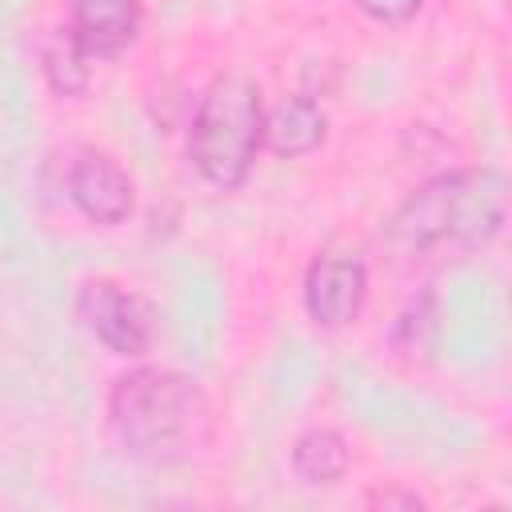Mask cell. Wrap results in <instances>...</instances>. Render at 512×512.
Wrapping results in <instances>:
<instances>
[{
	"instance_id": "cell-4",
	"label": "cell",
	"mask_w": 512,
	"mask_h": 512,
	"mask_svg": "<svg viewBox=\"0 0 512 512\" xmlns=\"http://www.w3.org/2000/svg\"><path fill=\"white\" fill-rule=\"evenodd\" d=\"M76 316L116 356H144L152 348V308L112 280H88L76 296Z\"/></svg>"
},
{
	"instance_id": "cell-8",
	"label": "cell",
	"mask_w": 512,
	"mask_h": 512,
	"mask_svg": "<svg viewBox=\"0 0 512 512\" xmlns=\"http://www.w3.org/2000/svg\"><path fill=\"white\" fill-rule=\"evenodd\" d=\"M324 140V108L312 96H292L264 116V144L276 156H308Z\"/></svg>"
},
{
	"instance_id": "cell-11",
	"label": "cell",
	"mask_w": 512,
	"mask_h": 512,
	"mask_svg": "<svg viewBox=\"0 0 512 512\" xmlns=\"http://www.w3.org/2000/svg\"><path fill=\"white\" fill-rule=\"evenodd\" d=\"M352 4L376 24H404V20H412L420 12L424 0H352Z\"/></svg>"
},
{
	"instance_id": "cell-7",
	"label": "cell",
	"mask_w": 512,
	"mask_h": 512,
	"mask_svg": "<svg viewBox=\"0 0 512 512\" xmlns=\"http://www.w3.org/2000/svg\"><path fill=\"white\" fill-rule=\"evenodd\" d=\"M140 32L136 0H72L68 44L92 64L124 52Z\"/></svg>"
},
{
	"instance_id": "cell-2",
	"label": "cell",
	"mask_w": 512,
	"mask_h": 512,
	"mask_svg": "<svg viewBox=\"0 0 512 512\" xmlns=\"http://www.w3.org/2000/svg\"><path fill=\"white\" fill-rule=\"evenodd\" d=\"M108 420L132 456L180 460L208 436V400L184 372L132 368L112 384Z\"/></svg>"
},
{
	"instance_id": "cell-1",
	"label": "cell",
	"mask_w": 512,
	"mask_h": 512,
	"mask_svg": "<svg viewBox=\"0 0 512 512\" xmlns=\"http://www.w3.org/2000/svg\"><path fill=\"white\" fill-rule=\"evenodd\" d=\"M508 220V180L496 168H452L424 180L392 216L388 232L412 252L488 244Z\"/></svg>"
},
{
	"instance_id": "cell-6",
	"label": "cell",
	"mask_w": 512,
	"mask_h": 512,
	"mask_svg": "<svg viewBox=\"0 0 512 512\" xmlns=\"http://www.w3.org/2000/svg\"><path fill=\"white\" fill-rule=\"evenodd\" d=\"M68 196L72 204L92 220V224H124L132 216V204H136V188L128 180V172L108 160V156H80L68 172Z\"/></svg>"
},
{
	"instance_id": "cell-3",
	"label": "cell",
	"mask_w": 512,
	"mask_h": 512,
	"mask_svg": "<svg viewBox=\"0 0 512 512\" xmlns=\"http://www.w3.org/2000/svg\"><path fill=\"white\" fill-rule=\"evenodd\" d=\"M264 148V104L248 76H216L188 128V160L212 188H240Z\"/></svg>"
},
{
	"instance_id": "cell-5",
	"label": "cell",
	"mask_w": 512,
	"mask_h": 512,
	"mask_svg": "<svg viewBox=\"0 0 512 512\" xmlns=\"http://www.w3.org/2000/svg\"><path fill=\"white\" fill-rule=\"evenodd\" d=\"M364 292H368V272H364V264L356 256L328 252V256H316L308 264V276H304V308H308V316L320 328L348 324L360 312Z\"/></svg>"
},
{
	"instance_id": "cell-10",
	"label": "cell",
	"mask_w": 512,
	"mask_h": 512,
	"mask_svg": "<svg viewBox=\"0 0 512 512\" xmlns=\"http://www.w3.org/2000/svg\"><path fill=\"white\" fill-rule=\"evenodd\" d=\"M392 340H396V348L408 352V356H428V352H432V344H436V292H432V288H424V292L400 312V320H396V328H392Z\"/></svg>"
},
{
	"instance_id": "cell-9",
	"label": "cell",
	"mask_w": 512,
	"mask_h": 512,
	"mask_svg": "<svg viewBox=\"0 0 512 512\" xmlns=\"http://www.w3.org/2000/svg\"><path fill=\"white\" fill-rule=\"evenodd\" d=\"M348 468V444L336 428H304L292 444V472L304 484H336Z\"/></svg>"
}]
</instances>
